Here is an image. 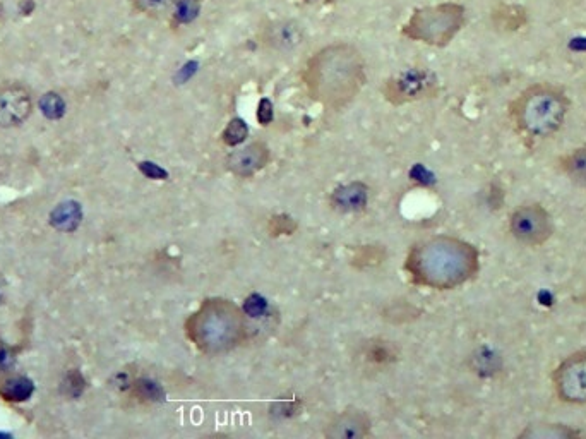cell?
Returning <instances> with one entry per match:
<instances>
[{
    "instance_id": "obj_1",
    "label": "cell",
    "mask_w": 586,
    "mask_h": 439,
    "mask_svg": "<svg viewBox=\"0 0 586 439\" xmlns=\"http://www.w3.org/2000/svg\"><path fill=\"white\" fill-rule=\"evenodd\" d=\"M302 78L316 102L328 109H343L364 88V57L350 43H333L312 55Z\"/></svg>"
},
{
    "instance_id": "obj_2",
    "label": "cell",
    "mask_w": 586,
    "mask_h": 439,
    "mask_svg": "<svg viewBox=\"0 0 586 439\" xmlns=\"http://www.w3.org/2000/svg\"><path fill=\"white\" fill-rule=\"evenodd\" d=\"M571 105V98L561 86L535 83L511 100L509 122L527 145H539L563 129Z\"/></svg>"
},
{
    "instance_id": "obj_3",
    "label": "cell",
    "mask_w": 586,
    "mask_h": 439,
    "mask_svg": "<svg viewBox=\"0 0 586 439\" xmlns=\"http://www.w3.org/2000/svg\"><path fill=\"white\" fill-rule=\"evenodd\" d=\"M479 251L465 241L441 237L415 251L413 273L436 289H455L479 271Z\"/></svg>"
},
{
    "instance_id": "obj_4",
    "label": "cell",
    "mask_w": 586,
    "mask_h": 439,
    "mask_svg": "<svg viewBox=\"0 0 586 439\" xmlns=\"http://www.w3.org/2000/svg\"><path fill=\"white\" fill-rule=\"evenodd\" d=\"M467 25V7L460 2H439L415 9L401 33L413 42L431 47H446Z\"/></svg>"
},
{
    "instance_id": "obj_5",
    "label": "cell",
    "mask_w": 586,
    "mask_h": 439,
    "mask_svg": "<svg viewBox=\"0 0 586 439\" xmlns=\"http://www.w3.org/2000/svg\"><path fill=\"white\" fill-rule=\"evenodd\" d=\"M509 235L520 246L537 249L551 241L556 223L551 211L540 203H523L516 206L508 220Z\"/></svg>"
},
{
    "instance_id": "obj_6",
    "label": "cell",
    "mask_w": 586,
    "mask_h": 439,
    "mask_svg": "<svg viewBox=\"0 0 586 439\" xmlns=\"http://www.w3.org/2000/svg\"><path fill=\"white\" fill-rule=\"evenodd\" d=\"M557 398L568 405H586V350L568 355L552 373Z\"/></svg>"
},
{
    "instance_id": "obj_7",
    "label": "cell",
    "mask_w": 586,
    "mask_h": 439,
    "mask_svg": "<svg viewBox=\"0 0 586 439\" xmlns=\"http://www.w3.org/2000/svg\"><path fill=\"white\" fill-rule=\"evenodd\" d=\"M437 90V79L431 71L422 67H410L388 79L384 95L389 102L408 103L431 97Z\"/></svg>"
},
{
    "instance_id": "obj_8",
    "label": "cell",
    "mask_w": 586,
    "mask_h": 439,
    "mask_svg": "<svg viewBox=\"0 0 586 439\" xmlns=\"http://www.w3.org/2000/svg\"><path fill=\"white\" fill-rule=\"evenodd\" d=\"M258 37L266 49L290 54L304 45L305 28L297 19H268L259 28Z\"/></svg>"
},
{
    "instance_id": "obj_9",
    "label": "cell",
    "mask_w": 586,
    "mask_h": 439,
    "mask_svg": "<svg viewBox=\"0 0 586 439\" xmlns=\"http://www.w3.org/2000/svg\"><path fill=\"white\" fill-rule=\"evenodd\" d=\"M33 95L30 88L19 83L0 86V127H18L30 119Z\"/></svg>"
},
{
    "instance_id": "obj_10",
    "label": "cell",
    "mask_w": 586,
    "mask_h": 439,
    "mask_svg": "<svg viewBox=\"0 0 586 439\" xmlns=\"http://www.w3.org/2000/svg\"><path fill=\"white\" fill-rule=\"evenodd\" d=\"M369 433V421L359 410H347L338 415L326 429L328 438H364Z\"/></svg>"
},
{
    "instance_id": "obj_11",
    "label": "cell",
    "mask_w": 586,
    "mask_h": 439,
    "mask_svg": "<svg viewBox=\"0 0 586 439\" xmlns=\"http://www.w3.org/2000/svg\"><path fill=\"white\" fill-rule=\"evenodd\" d=\"M557 170L571 184L586 189V145L573 148L557 158Z\"/></svg>"
},
{
    "instance_id": "obj_12",
    "label": "cell",
    "mask_w": 586,
    "mask_h": 439,
    "mask_svg": "<svg viewBox=\"0 0 586 439\" xmlns=\"http://www.w3.org/2000/svg\"><path fill=\"white\" fill-rule=\"evenodd\" d=\"M266 162H268V150L263 145H251L234 153L228 165L235 174L251 175L263 169Z\"/></svg>"
},
{
    "instance_id": "obj_13",
    "label": "cell",
    "mask_w": 586,
    "mask_h": 439,
    "mask_svg": "<svg viewBox=\"0 0 586 439\" xmlns=\"http://www.w3.org/2000/svg\"><path fill=\"white\" fill-rule=\"evenodd\" d=\"M580 431L566 424H557V422H539V424H530L520 433V438L528 439H571L580 438Z\"/></svg>"
},
{
    "instance_id": "obj_14",
    "label": "cell",
    "mask_w": 586,
    "mask_h": 439,
    "mask_svg": "<svg viewBox=\"0 0 586 439\" xmlns=\"http://www.w3.org/2000/svg\"><path fill=\"white\" fill-rule=\"evenodd\" d=\"M83 220V210L76 201H66L60 203L52 213H50V223L54 229L60 232H72L79 227Z\"/></svg>"
},
{
    "instance_id": "obj_15",
    "label": "cell",
    "mask_w": 586,
    "mask_h": 439,
    "mask_svg": "<svg viewBox=\"0 0 586 439\" xmlns=\"http://www.w3.org/2000/svg\"><path fill=\"white\" fill-rule=\"evenodd\" d=\"M33 391H35V385L26 376H11V378L4 379L0 385V397L7 402H26V400H30Z\"/></svg>"
},
{
    "instance_id": "obj_16",
    "label": "cell",
    "mask_w": 586,
    "mask_h": 439,
    "mask_svg": "<svg viewBox=\"0 0 586 439\" xmlns=\"http://www.w3.org/2000/svg\"><path fill=\"white\" fill-rule=\"evenodd\" d=\"M333 201L336 206L345 211H359L367 205V191L364 186L360 184H352V186L340 187L335 194H333Z\"/></svg>"
},
{
    "instance_id": "obj_17",
    "label": "cell",
    "mask_w": 586,
    "mask_h": 439,
    "mask_svg": "<svg viewBox=\"0 0 586 439\" xmlns=\"http://www.w3.org/2000/svg\"><path fill=\"white\" fill-rule=\"evenodd\" d=\"M174 4L175 0H132V7L136 9V13L150 18H160L172 13Z\"/></svg>"
},
{
    "instance_id": "obj_18",
    "label": "cell",
    "mask_w": 586,
    "mask_h": 439,
    "mask_svg": "<svg viewBox=\"0 0 586 439\" xmlns=\"http://www.w3.org/2000/svg\"><path fill=\"white\" fill-rule=\"evenodd\" d=\"M66 109V100L60 97L59 93L50 91L40 98V110L50 121H59L60 117L66 114Z\"/></svg>"
},
{
    "instance_id": "obj_19",
    "label": "cell",
    "mask_w": 586,
    "mask_h": 439,
    "mask_svg": "<svg viewBox=\"0 0 586 439\" xmlns=\"http://www.w3.org/2000/svg\"><path fill=\"white\" fill-rule=\"evenodd\" d=\"M199 13V0H175L172 21L175 26L187 25Z\"/></svg>"
},
{
    "instance_id": "obj_20",
    "label": "cell",
    "mask_w": 586,
    "mask_h": 439,
    "mask_svg": "<svg viewBox=\"0 0 586 439\" xmlns=\"http://www.w3.org/2000/svg\"><path fill=\"white\" fill-rule=\"evenodd\" d=\"M134 390L138 393L139 398L148 400V402H162L165 398L162 386L151 379H139L138 383L134 385Z\"/></svg>"
},
{
    "instance_id": "obj_21",
    "label": "cell",
    "mask_w": 586,
    "mask_h": 439,
    "mask_svg": "<svg viewBox=\"0 0 586 439\" xmlns=\"http://www.w3.org/2000/svg\"><path fill=\"white\" fill-rule=\"evenodd\" d=\"M246 136V122L242 121V119H234V121L228 124L227 129H225V133H223V141H225L227 145L235 146L239 145L240 141H244Z\"/></svg>"
},
{
    "instance_id": "obj_22",
    "label": "cell",
    "mask_w": 586,
    "mask_h": 439,
    "mask_svg": "<svg viewBox=\"0 0 586 439\" xmlns=\"http://www.w3.org/2000/svg\"><path fill=\"white\" fill-rule=\"evenodd\" d=\"M266 309H268V302L258 294L251 295L244 304V311L252 318H261L266 313Z\"/></svg>"
},
{
    "instance_id": "obj_23",
    "label": "cell",
    "mask_w": 586,
    "mask_h": 439,
    "mask_svg": "<svg viewBox=\"0 0 586 439\" xmlns=\"http://www.w3.org/2000/svg\"><path fill=\"white\" fill-rule=\"evenodd\" d=\"M64 388H66V395H69V397H79V395H81L84 390L83 376H81L79 373L69 374V376H67L66 383H64Z\"/></svg>"
},
{
    "instance_id": "obj_24",
    "label": "cell",
    "mask_w": 586,
    "mask_h": 439,
    "mask_svg": "<svg viewBox=\"0 0 586 439\" xmlns=\"http://www.w3.org/2000/svg\"><path fill=\"white\" fill-rule=\"evenodd\" d=\"M139 169H141V172H143V174L148 175L150 179H167L168 177L167 172H165V170L163 169H160V167H158V165H155V163H141V165H139Z\"/></svg>"
},
{
    "instance_id": "obj_25",
    "label": "cell",
    "mask_w": 586,
    "mask_h": 439,
    "mask_svg": "<svg viewBox=\"0 0 586 439\" xmlns=\"http://www.w3.org/2000/svg\"><path fill=\"white\" fill-rule=\"evenodd\" d=\"M271 117H273V109H271V103L268 100H263L261 105H259V122L266 126L268 122L271 121Z\"/></svg>"
},
{
    "instance_id": "obj_26",
    "label": "cell",
    "mask_w": 586,
    "mask_h": 439,
    "mask_svg": "<svg viewBox=\"0 0 586 439\" xmlns=\"http://www.w3.org/2000/svg\"><path fill=\"white\" fill-rule=\"evenodd\" d=\"M12 354L11 350L7 349L4 343L0 342V367L11 366Z\"/></svg>"
},
{
    "instance_id": "obj_27",
    "label": "cell",
    "mask_w": 586,
    "mask_h": 439,
    "mask_svg": "<svg viewBox=\"0 0 586 439\" xmlns=\"http://www.w3.org/2000/svg\"><path fill=\"white\" fill-rule=\"evenodd\" d=\"M302 2H307V4H324V2H331V0H302Z\"/></svg>"
},
{
    "instance_id": "obj_28",
    "label": "cell",
    "mask_w": 586,
    "mask_h": 439,
    "mask_svg": "<svg viewBox=\"0 0 586 439\" xmlns=\"http://www.w3.org/2000/svg\"><path fill=\"white\" fill-rule=\"evenodd\" d=\"M0 299H2V292H0Z\"/></svg>"
}]
</instances>
